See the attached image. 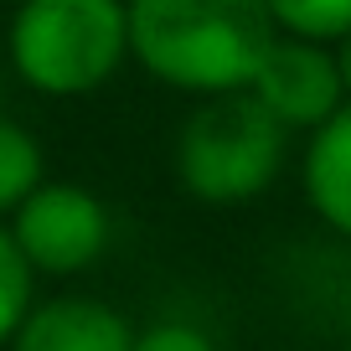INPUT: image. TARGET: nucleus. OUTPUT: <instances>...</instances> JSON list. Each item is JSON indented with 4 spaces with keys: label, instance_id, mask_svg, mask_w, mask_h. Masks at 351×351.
Wrapping results in <instances>:
<instances>
[{
    "label": "nucleus",
    "instance_id": "nucleus-1",
    "mask_svg": "<svg viewBox=\"0 0 351 351\" xmlns=\"http://www.w3.org/2000/svg\"><path fill=\"white\" fill-rule=\"evenodd\" d=\"M274 42L269 0H130V57L181 93H248Z\"/></svg>",
    "mask_w": 351,
    "mask_h": 351
},
{
    "label": "nucleus",
    "instance_id": "nucleus-2",
    "mask_svg": "<svg viewBox=\"0 0 351 351\" xmlns=\"http://www.w3.org/2000/svg\"><path fill=\"white\" fill-rule=\"evenodd\" d=\"M130 57L124 0H26L11 21V62L21 83L52 99L104 88Z\"/></svg>",
    "mask_w": 351,
    "mask_h": 351
},
{
    "label": "nucleus",
    "instance_id": "nucleus-3",
    "mask_svg": "<svg viewBox=\"0 0 351 351\" xmlns=\"http://www.w3.org/2000/svg\"><path fill=\"white\" fill-rule=\"evenodd\" d=\"M285 124L253 93H217L197 104L176 134V176L197 202L238 207L274 186L285 165Z\"/></svg>",
    "mask_w": 351,
    "mask_h": 351
},
{
    "label": "nucleus",
    "instance_id": "nucleus-4",
    "mask_svg": "<svg viewBox=\"0 0 351 351\" xmlns=\"http://www.w3.org/2000/svg\"><path fill=\"white\" fill-rule=\"evenodd\" d=\"M11 238L32 274H83L109 248V207L73 181H42L11 212Z\"/></svg>",
    "mask_w": 351,
    "mask_h": 351
},
{
    "label": "nucleus",
    "instance_id": "nucleus-5",
    "mask_svg": "<svg viewBox=\"0 0 351 351\" xmlns=\"http://www.w3.org/2000/svg\"><path fill=\"white\" fill-rule=\"evenodd\" d=\"M248 93L285 130H310V134L346 109L336 52L320 42H300V36H279L269 47V57H263L258 77L248 83Z\"/></svg>",
    "mask_w": 351,
    "mask_h": 351
},
{
    "label": "nucleus",
    "instance_id": "nucleus-6",
    "mask_svg": "<svg viewBox=\"0 0 351 351\" xmlns=\"http://www.w3.org/2000/svg\"><path fill=\"white\" fill-rule=\"evenodd\" d=\"M11 351H134V326L93 295H57L32 305Z\"/></svg>",
    "mask_w": 351,
    "mask_h": 351
},
{
    "label": "nucleus",
    "instance_id": "nucleus-7",
    "mask_svg": "<svg viewBox=\"0 0 351 351\" xmlns=\"http://www.w3.org/2000/svg\"><path fill=\"white\" fill-rule=\"evenodd\" d=\"M300 186H305L310 212L336 238L351 243V104L310 134L305 165H300Z\"/></svg>",
    "mask_w": 351,
    "mask_h": 351
},
{
    "label": "nucleus",
    "instance_id": "nucleus-8",
    "mask_svg": "<svg viewBox=\"0 0 351 351\" xmlns=\"http://www.w3.org/2000/svg\"><path fill=\"white\" fill-rule=\"evenodd\" d=\"M42 186V145L26 124L0 119V212H16Z\"/></svg>",
    "mask_w": 351,
    "mask_h": 351
},
{
    "label": "nucleus",
    "instance_id": "nucleus-9",
    "mask_svg": "<svg viewBox=\"0 0 351 351\" xmlns=\"http://www.w3.org/2000/svg\"><path fill=\"white\" fill-rule=\"evenodd\" d=\"M279 36H300V42H346L351 36V0H269Z\"/></svg>",
    "mask_w": 351,
    "mask_h": 351
},
{
    "label": "nucleus",
    "instance_id": "nucleus-10",
    "mask_svg": "<svg viewBox=\"0 0 351 351\" xmlns=\"http://www.w3.org/2000/svg\"><path fill=\"white\" fill-rule=\"evenodd\" d=\"M32 263L21 258L11 228H0V346L21 330V320L32 315Z\"/></svg>",
    "mask_w": 351,
    "mask_h": 351
},
{
    "label": "nucleus",
    "instance_id": "nucleus-11",
    "mask_svg": "<svg viewBox=\"0 0 351 351\" xmlns=\"http://www.w3.org/2000/svg\"><path fill=\"white\" fill-rule=\"evenodd\" d=\"M134 351H217V341L191 320H155L134 330Z\"/></svg>",
    "mask_w": 351,
    "mask_h": 351
},
{
    "label": "nucleus",
    "instance_id": "nucleus-12",
    "mask_svg": "<svg viewBox=\"0 0 351 351\" xmlns=\"http://www.w3.org/2000/svg\"><path fill=\"white\" fill-rule=\"evenodd\" d=\"M336 67H341V88H346V104H351V36L336 42Z\"/></svg>",
    "mask_w": 351,
    "mask_h": 351
},
{
    "label": "nucleus",
    "instance_id": "nucleus-13",
    "mask_svg": "<svg viewBox=\"0 0 351 351\" xmlns=\"http://www.w3.org/2000/svg\"><path fill=\"white\" fill-rule=\"evenodd\" d=\"M346 351H351V341H346Z\"/></svg>",
    "mask_w": 351,
    "mask_h": 351
}]
</instances>
